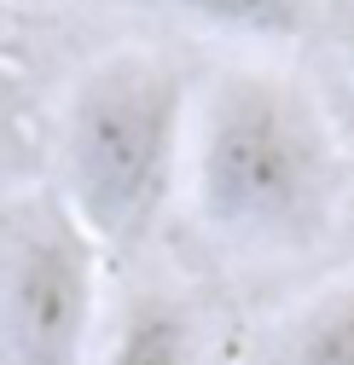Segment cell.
Here are the masks:
<instances>
[{"label": "cell", "instance_id": "obj_1", "mask_svg": "<svg viewBox=\"0 0 354 365\" xmlns=\"http://www.w3.org/2000/svg\"><path fill=\"white\" fill-rule=\"evenodd\" d=\"M186 192L203 232L244 261L320 250L348 192L320 93L285 70H221L192 99Z\"/></svg>", "mask_w": 354, "mask_h": 365}, {"label": "cell", "instance_id": "obj_2", "mask_svg": "<svg viewBox=\"0 0 354 365\" xmlns=\"http://www.w3.org/2000/svg\"><path fill=\"white\" fill-rule=\"evenodd\" d=\"M192 99V76L151 47L105 53L76 76L59 116V203L99 255L146 244L163 220L186 180Z\"/></svg>", "mask_w": 354, "mask_h": 365}, {"label": "cell", "instance_id": "obj_3", "mask_svg": "<svg viewBox=\"0 0 354 365\" xmlns=\"http://www.w3.org/2000/svg\"><path fill=\"white\" fill-rule=\"evenodd\" d=\"M99 250L59 197L0 203V365H87Z\"/></svg>", "mask_w": 354, "mask_h": 365}, {"label": "cell", "instance_id": "obj_4", "mask_svg": "<svg viewBox=\"0 0 354 365\" xmlns=\"http://www.w3.org/2000/svg\"><path fill=\"white\" fill-rule=\"evenodd\" d=\"M105 365H198V325L174 296H134L122 307Z\"/></svg>", "mask_w": 354, "mask_h": 365}, {"label": "cell", "instance_id": "obj_5", "mask_svg": "<svg viewBox=\"0 0 354 365\" xmlns=\"http://www.w3.org/2000/svg\"><path fill=\"white\" fill-rule=\"evenodd\" d=\"M186 18H198L215 35H233V41H296L314 18V0H174Z\"/></svg>", "mask_w": 354, "mask_h": 365}, {"label": "cell", "instance_id": "obj_6", "mask_svg": "<svg viewBox=\"0 0 354 365\" xmlns=\"http://www.w3.org/2000/svg\"><path fill=\"white\" fill-rule=\"evenodd\" d=\"M273 365H354V279L296 319Z\"/></svg>", "mask_w": 354, "mask_h": 365}, {"label": "cell", "instance_id": "obj_7", "mask_svg": "<svg viewBox=\"0 0 354 365\" xmlns=\"http://www.w3.org/2000/svg\"><path fill=\"white\" fill-rule=\"evenodd\" d=\"M24 58V24L12 12V0H0V64H18Z\"/></svg>", "mask_w": 354, "mask_h": 365}, {"label": "cell", "instance_id": "obj_8", "mask_svg": "<svg viewBox=\"0 0 354 365\" xmlns=\"http://www.w3.org/2000/svg\"><path fill=\"white\" fill-rule=\"evenodd\" d=\"M337 47H343V58L354 70V12H343V24H337Z\"/></svg>", "mask_w": 354, "mask_h": 365}]
</instances>
